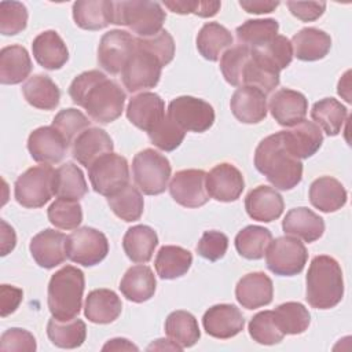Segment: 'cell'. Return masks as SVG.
I'll list each match as a JSON object with an SVG mask.
<instances>
[{
  "label": "cell",
  "mask_w": 352,
  "mask_h": 352,
  "mask_svg": "<svg viewBox=\"0 0 352 352\" xmlns=\"http://www.w3.org/2000/svg\"><path fill=\"white\" fill-rule=\"evenodd\" d=\"M314 122L329 136H336L341 132L348 117V109L334 98H324L314 103L311 109Z\"/></svg>",
  "instance_id": "obj_42"
},
{
  "label": "cell",
  "mask_w": 352,
  "mask_h": 352,
  "mask_svg": "<svg viewBox=\"0 0 352 352\" xmlns=\"http://www.w3.org/2000/svg\"><path fill=\"white\" fill-rule=\"evenodd\" d=\"M274 316L279 330L285 336L301 334L308 329L311 323V315L308 309L301 302L296 301H287L278 305L274 311Z\"/></svg>",
  "instance_id": "obj_46"
},
{
  "label": "cell",
  "mask_w": 352,
  "mask_h": 352,
  "mask_svg": "<svg viewBox=\"0 0 352 352\" xmlns=\"http://www.w3.org/2000/svg\"><path fill=\"white\" fill-rule=\"evenodd\" d=\"M230 107L243 124H258L267 117V95L254 87H239L232 94Z\"/></svg>",
  "instance_id": "obj_24"
},
{
  "label": "cell",
  "mask_w": 352,
  "mask_h": 352,
  "mask_svg": "<svg viewBox=\"0 0 352 352\" xmlns=\"http://www.w3.org/2000/svg\"><path fill=\"white\" fill-rule=\"evenodd\" d=\"M151 143L162 151L176 150L184 140L186 131L182 129L175 121L165 116L148 133Z\"/></svg>",
  "instance_id": "obj_51"
},
{
  "label": "cell",
  "mask_w": 352,
  "mask_h": 352,
  "mask_svg": "<svg viewBox=\"0 0 352 352\" xmlns=\"http://www.w3.org/2000/svg\"><path fill=\"white\" fill-rule=\"evenodd\" d=\"M227 249H228L227 235L216 230L205 231L197 245V253L209 261H217L223 258Z\"/></svg>",
  "instance_id": "obj_55"
},
{
  "label": "cell",
  "mask_w": 352,
  "mask_h": 352,
  "mask_svg": "<svg viewBox=\"0 0 352 352\" xmlns=\"http://www.w3.org/2000/svg\"><path fill=\"white\" fill-rule=\"evenodd\" d=\"M252 48L246 45H235L228 48L220 58V70L224 80L232 85L239 87V76L241 70L249 58Z\"/></svg>",
  "instance_id": "obj_54"
},
{
  "label": "cell",
  "mask_w": 352,
  "mask_h": 352,
  "mask_svg": "<svg viewBox=\"0 0 352 352\" xmlns=\"http://www.w3.org/2000/svg\"><path fill=\"white\" fill-rule=\"evenodd\" d=\"M28 10L19 1L0 3V33L3 36H14L26 29Z\"/></svg>",
  "instance_id": "obj_52"
},
{
  "label": "cell",
  "mask_w": 352,
  "mask_h": 352,
  "mask_svg": "<svg viewBox=\"0 0 352 352\" xmlns=\"http://www.w3.org/2000/svg\"><path fill=\"white\" fill-rule=\"evenodd\" d=\"M170 197L184 208H199L209 201L206 172L202 169H183L175 173L169 183Z\"/></svg>",
  "instance_id": "obj_14"
},
{
  "label": "cell",
  "mask_w": 352,
  "mask_h": 352,
  "mask_svg": "<svg viewBox=\"0 0 352 352\" xmlns=\"http://www.w3.org/2000/svg\"><path fill=\"white\" fill-rule=\"evenodd\" d=\"M279 1L272 0H241L239 6L249 14H268L275 11Z\"/></svg>",
  "instance_id": "obj_60"
},
{
  "label": "cell",
  "mask_w": 352,
  "mask_h": 352,
  "mask_svg": "<svg viewBox=\"0 0 352 352\" xmlns=\"http://www.w3.org/2000/svg\"><path fill=\"white\" fill-rule=\"evenodd\" d=\"M282 230L286 235L302 239L304 242H315L324 232L323 219L305 206L290 209L282 220Z\"/></svg>",
  "instance_id": "obj_26"
},
{
  "label": "cell",
  "mask_w": 352,
  "mask_h": 352,
  "mask_svg": "<svg viewBox=\"0 0 352 352\" xmlns=\"http://www.w3.org/2000/svg\"><path fill=\"white\" fill-rule=\"evenodd\" d=\"M308 260L305 245L290 235L271 241L265 250L267 268L279 276H293L300 274Z\"/></svg>",
  "instance_id": "obj_8"
},
{
  "label": "cell",
  "mask_w": 352,
  "mask_h": 352,
  "mask_svg": "<svg viewBox=\"0 0 352 352\" xmlns=\"http://www.w3.org/2000/svg\"><path fill=\"white\" fill-rule=\"evenodd\" d=\"M165 333L170 341L183 349L195 345L201 337L195 316L191 312L183 309L173 311L168 315L165 319Z\"/></svg>",
  "instance_id": "obj_37"
},
{
  "label": "cell",
  "mask_w": 352,
  "mask_h": 352,
  "mask_svg": "<svg viewBox=\"0 0 352 352\" xmlns=\"http://www.w3.org/2000/svg\"><path fill=\"white\" fill-rule=\"evenodd\" d=\"M279 30V23L272 19H248L236 28V38L241 45L258 48L272 40Z\"/></svg>",
  "instance_id": "obj_45"
},
{
  "label": "cell",
  "mask_w": 352,
  "mask_h": 352,
  "mask_svg": "<svg viewBox=\"0 0 352 352\" xmlns=\"http://www.w3.org/2000/svg\"><path fill=\"white\" fill-rule=\"evenodd\" d=\"M349 74H351V72L348 70V72L341 77V80L338 81V89H337L338 95L342 96L348 103L352 102L351 94H349V91H351V88H349V87H351V84H349Z\"/></svg>",
  "instance_id": "obj_63"
},
{
  "label": "cell",
  "mask_w": 352,
  "mask_h": 352,
  "mask_svg": "<svg viewBox=\"0 0 352 352\" xmlns=\"http://www.w3.org/2000/svg\"><path fill=\"white\" fill-rule=\"evenodd\" d=\"M165 117V103L154 92H140L132 96L126 106V118L136 128L150 132Z\"/></svg>",
  "instance_id": "obj_20"
},
{
  "label": "cell",
  "mask_w": 352,
  "mask_h": 352,
  "mask_svg": "<svg viewBox=\"0 0 352 352\" xmlns=\"http://www.w3.org/2000/svg\"><path fill=\"white\" fill-rule=\"evenodd\" d=\"M88 192L82 170L73 162H66L55 169L54 195L58 198L78 201Z\"/></svg>",
  "instance_id": "obj_40"
},
{
  "label": "cell",
  "mask_w": 352,
  "mask_h": 352,
  "mask_svg": "<svg viewBox=\"0 0 352 352\" xmlns=\"http://www.w3.org/2000/svg\"><path fill=\"white\" fill-rule=\"evenodd\" d=\"M249 334L253 341L261 345H275L285 337L275 322L274 311H261L256 314L249 322Z\"/></svg>",
  "instance_id": "obj_49"
},
{
  "label": "cell",
  "mask_w": 352,
  "mask_h": 352,
  "mask_svg": "<svg viewBox=\"0 0 352 352\" xmlns=\"http://www.w3.org/2000/svg\"><path fill=\"white\" fill-rule=\"evenodd\" d=\"M173 349V351H182L183 348L179 346L177 344H175L173 341L170 340H165V344H164V338H160V340H155V342H153L151 345H148V351L151 349Z\"/></svg>",
  "instance_id": "obj_64"
},
{
  "label": "cell",
  "mask_w": 352,
  "mask_h": 352,
  "mask_svg": "<svg viewBox=\"0 0 352 352\" xmlns=\"http://www.w3.org/2000/svg\"><path fill=\"white\" fill-rule=\"evenodd\" d=\"M36 348L37 345L34 336L25 329L11 327L6 330L0 337V351L3 352H34Z\"/></svg>",
  "instance_id": "obj_57"
},
{
  "label": "cell",
  "mask_w": 352,
  "mask_h": 352,
  "mask_svg": "<svg viewBox=\"0 0 352 352\" xmlns=\"http://www.w3.org/2000/svg\"><path fill=\"white\" fill-rule=\"evenodd\" d=\"M102 351H139V348L126 338H111L102 346Z\"/></svg>",
  "instance_id": "obj_62"
},
{
  "label": "cell",
  "mask_w": 352,
  "mask_h": 352,
  "mask_svg": "<svg viewBox=\"0 0 352 352\" xmlns=\"http://www.w3.org/2000/svg\"><path fill=\"white\" fill-rule=\"evenodd\" d=\"M162 4L175 14H180V15L194 14L202 18L214 16L221 7L220 1H202V0H168V1H164Z\"/></svg>",
  "instance_id": "obj_56"
},
{
  "label": "cell",
  "mask_w": 352,
  "mask_h": 352,
  "mask_svg": "<svg viewBox=\"0 0 352 352\" xmlns=\"http://www.w3.org/2000/svg\"><path fill=\"white\" fill-rule=\"evenodd\" d=\"M85 278L80 268L65 265L58 270L48 283V308L52 318L70 320L77 318L82 305Z\"/></svg>",
  "instance_id": "obj_4"
},
{
  "label": "cell",
  "mask_w": 352,
  "mask_h": 352,
  "mask_svg": "<svg viewBox=\"0 0 352 352\" xmlns=\"http://www.w3.org/2000/svg\"><path fill=\"white\" fill-rule=\"evenodd\" d=\"M32 59L26 48L18 44L8 45L0 51V82L7 85L19 84L32 72Z\"/></svg>",
  "instance_id": "obj_32"
},
{
  "label": "cell",
  "mask_w": 352,
  "mask_h": 352,
  "mask_svg": "<svg viewBox=\"0 0 352 352\" xmlns=\"http://www.w3.org/2000/svg\"><path fill=\"white\" fill-rule=\"evenodd\" d=\"M162 66L158 59L143 48H135L121 72V80L128 92L154 88L161 78Z\"/></svg>",
  "instance_id": "obj_12"
},
{
  "label": "cell",
  "mask_w": 352,
  "mask_h": 352,
  "mask_svg": "<svg viewBox=\"0 0 352 352\" xmlns=\"http://www.w3.org/2000/svg\"><path fill=\"white\" fill-rule=\"evenodd\" d=\"M253 54L260 58L265 65L272 67L275 72L286 69L293 59L292 43L287 37L276 34L272 40L258 48H252Z\"/></svg>",
  "instance_id": "obj_47"
},
{
  "label": "cell",
  "mask_w": 352,
  "mask_h": 352,
  "mask_svg": "<svg viewBox=\"0 0 352 352\" xmlns=\"http://www.w3.org/2000/svg\"><path fill=\"white\" fill-rule=\"evenodd\" d=\"M286 6L292 15L302 22L316 21L326 10L324 1H287Z\"/></svg>",
  "instance_id": "obj_58"
},
{
  "label": "cell",
  "mask_w": 352,
  "mask_h": 352,
  "mask_svg": "<svg viewBox=\"0 0 352 352\" xmlns=\"http://www.w3.org/2000/svg\"><path fill=\"white\" fill-rule=\"evenodd\" d=\"M67 142L51 125L34 129L28 138V150L30 157L40 164L52 165L63 160L67 151Z\"/></svg>",
  "instance_id": "obj_16"
},
{
  "label": "cell",
  "mask_w": 352,
  "mask_h": 352,
  "mask_svg": "<svg viewBox=\"0 0 352 352\" xmlns=\"http://www.w3.org/2000/svg\"><path fill=\"white\" fill-rule=\"evenodd\" d=\"M243 188V176L232 164H217L209 170V173H206L208 194L216 201L234 202L241 197Z\"/></svg>",
  "instance_id": "obj_15"
},
{
  "label": "cell",
  "mask_w": 352,
  "mask_h": 352,
  "mask_svg": "<svg viewBox=\"0 0 352 352\" xmlns=\"http://www.w3.org/2000/svg\"><path fill=\"white\" fill-rule=\"evenodd\" d=\"M26 102L40 110H54L59 104L60 91L58 85L45 74H34L22 85Z\"/></svg>",
  "instance_id": "obj_36"
},
{
  "label": "cell",
  "mask_w": 352,
  "mask_h": 352,
  "mask_svg": "<svg viewBox=\"0 0 352 352\" xmlns=\"http://www.w3.org/2000/svg\"><path fill=\"white\" fill-rule=\"evenodd\" d=\"M47 216L59 230H76L82 221V209L78 201L58 198L50 205Z\"/></svg>",
  "instance_id": "obj_48"
},
{
  "label": "cell",
  "mask_w": 352,
  "mask_h": 352,
  "mask_svg": "<svg viewBox=\"0 0 352 352\" xmlns=\"http://www.w3.org/2000/svg\"><path fill=\"white\" fill-rule=\"evenodd\" d=\"M305 300L312 308L330 309L344 296V278L338 261L320 254L312 258L305 278Z\"/></svg>",
  "instance_id": "obj_3"
},
{
  "label": "cell",
  "mask_w": 352,
  "mask_h": 352,
  "mask_svg": "<svg viewBox=\"0 0 352 352\" xmlns=\"http://www.w3.org/2000/svg\"><path fill=\"white\" fill-rule=\"evenodd\" d=\"M88 177L95 192L110 197L129 184V166L125 157L109 153L88 168Z\"/></svg>",
  "instance_id": "obj_9"
},
{
  "label": "cell",
  "mask_w": 352,
  "mask_h": 352,
  "mask_svg": "<svg viewBox=\"0 0 352 352\" xmlns=\"http://www.w3.org/2000/svg\"><path fill=\"white\" fill-rule=\"evenodd\" d=\"M166 116L186 132L202 133L214 122L213 107L208 102L188 95L172 99Z\"/></svg>",
  "instance_id": "obj_11"
},
{
  "label": "cell",
  "mask_w": 352,
  "mask_h": 352,
  "mask_svg": "<svg viewBox=\"0 0 352 352\" xmlns=\"http://www.w3.org/2000/svg\"><path fill=\"white\" fill-rule=\"evenodd\" d=\"M69 95L74 104L99 124L116 121L122 114L126 99L122 88L99 70L78 74L69 87Z\"/></svg>",
  "instance_id": "obj_1"
},
{
  "label": "cell",
  "mask_w": 352,
  "mask_h": 352,
  "mask_svg": "<svg viewBox=\"0 0 352 352\" xmlns=\"http://www.w3.org/2000/svg\"><path fill=\"white\" fill-rule=\"evenodd\" d=\"M158 245L157 232L144 224H138L126 230L122 238V248L128 258L138 264L151 260Z\"/></svg>",
  "instance_id": "obj_33"
},
{
  "label": "cell",
  "mask_w": 352,
  "mask_h": 352,
  "mask_svg": "<svg viewBox=\"0 0 352 352\" xmlns=\"http://www.w3.org/2000/svg\"><path fill=\"white\" fill-rule=\"evenodd\" d=\"M293 55L304 62L323 59L331 48V37L316 28H304L292 37Z\"/></svg>",
  "instance_id": "obj_30"
},
{
  "label": "cell",
  "mask_w": 352,
  "mask_h": 352,
  "mask_svg": "<svg viewBox=\"0 0 352 352\" xmlns=\"http://www.w3.org/2000/svg\"><path fill=\"white\" fill-rule=\"evenodd\" d=\"M47 336L54 345L63 349H74L84 344L87 338V326L84 320L78 318L70 320L51 318L47 323Z\"/></svg>",
  "instance_id": "obj_41"
},
{
  "label": "cell",
  "mask_w": 352,
  "mask_h": 352,
  "mask_svg": "<svg viewBox=\"0 0 352 352\" xmlns=\"http://www.w3.org/2000/svg\"><path fill=\"white\" fill-rule=\"evenodd\" d=\"M170 172L169 160L154 148H144L132 160L133 182L146 195L162 194L168 187Z\"/></svg>",
  "instance_id": "obj_6"
},
{
  "label": "cell",
  "mask_w": 352,
  "mask_h": 352,
  "mask_svg": "<svg viewBox=\"0 0 352 352\" xmlns=\"http://www.w3.org/2000/svg\"><path fill=\"white\" fill-rule=\"evenodd\" d=\"M122 311L121 298L110 289H95L88 293L84 305L85 318L96 324L114 322Z\"/></svg>",
  "instance_id": "obj_29"
},
{
  "label": "cell",
  "mask_w": 352,
  "mask_h": 352,
  "mask_svg": "<svg viewBox=\"0 0 352 352\" xmlns=\"http://www.w3.org/2000/svg\"><path fill=\"white\" fill-rule=\"evenodd\" d=\"M67 258L84 267L99 264L109 253V241L106 235L92 227L76 228L67 235Z\"/></svg>",
  "instance_id": "obj_10"
},
{
  "label": "cell",
  "mask_w": 352,
  "mask_h": 352,
  "mask_svg": "<svg viewBox=\"0 0 352 352\" xmlns=\"http://www.w3.org/2000/svg\"><path fill=\"white\" fill-rule=\"evenodd\" d=\"M107 204L117 217L128 223L139 220L143 214V195L132 184H126L116 194L107 197Z\"/></svg>",
  "instance_id": "obj_44"
},
{
  "label": "cell",
  "mask_w": 352,
  "mask_h": 352,
  "mask_svg": "<svg viewBox=\"0 0 352 352\" xmlns=\"http://www.w3.org/2000/svg\"><path fill=\"white\" fill-rule=\"evenodd\" d=\"M254 166L278 190L286 191L300 184L302 162L286 147L282 131L264 138L254 150Z\"/></svg>",
  "instance_id": "obj_2"
},
{
  "label": "cell",
  "mask_w": 352,
  "mask_h": 352,
  "mask_svg": "<svg viewBox=\"0 0 352 352\" xmlns=\"http://www.w3.org/2000/svg\"><path fill=\"white\" fill-rule=\"evenodd\" d=\"M192 264V254L182 248L175 245L162 246L154 260V267L157 275L161 279H176L183 276Z\"/></svg>",
  "instance_id": "obj_38"
},
{
  "label": "cell",
  "mask_w": 352,
  "mask_h": 352,
  "mask_svg": "<svg viewBox=\"0 0 352 352\" xmlns=\"http://www.w3.org/2000/svg\"><path fill=\"white\" fill-rule=\"evenodd\" d=\"M157 287L155 276L148 265H132L124 274L120 282V290L124 297L132 302H144L150 300Z\"/></svg>",
  "instance_id": "obj_31"
},
{
  "label": "cell",
  "mask_w": 352,
  "mask_h": 352,
  "mask_svg": "<svg viewBox=\"0 0 352 352\" xmlns=\"http://www.w3.org/2000/svg\"><path fill=\"white\" fill-rule=\"evenodd\" d=\"M268 110L279 125L293 126L305 120L308 111V100L298 91L282 88L270 98Z\"/></svg>",
  "instance_id": "obj_19"
},
{
  "label": "cell",
  "mask_w": 352,
  "mask_h": 352,
  "mask_svg": "<svg viewBox=\"0 0 352 352\" xmlns=\"http://www.w3.org/2000/svg\"><path fill=\"white\" fill-rule=\"evenodd\" d=\"M1 224V256L8 254L16 243V235L11 226H8L4 220L0 221Z\"/></svg>",
  "instance_id": "obj_61"
},
{
  "label": "cell",
  "mask_w": 352,
  "mask_h": 352,
  "mask_svg": "<svg viewBox=\"0 0 352 352\" xmlns=\"http://www.w3.org/2000/svg\"><path fill=\"white\" fill-rule=\"evenodd\" d=\"M33 56L47 70H58L69 60V51L62 37L55 30H45L32 43Z\"/></svg>",
  "instance_id": "obj_27"
},
{
  "label": "cell",
  "mask_w": 352,
  "mask_h": 352,
  "mask_svg": "<svg viewBox=\"0 0 352 352\" xmlns=\"http://www.w3.org/2000/svg\"><path fill=\"white\" fill-rule=\"evenodd\" d=\"M136 45L154 55L161 66H166L175 56V41L170 33L165 29L150 37H138Z\"/></svg>",
  "instance_id": "obj_53"
},
{
  "label": "cell",
  "mask_w": 352,
  "mask_h": 352,
  "mask_svg": "<svg viewBox=\"0 0 352 352\" xmlns=\"http://www.w3.org/2000/svg\"><path fill=\"white\" fill-rule=\"evenodd\" d=\"M279 73L265 65L252 51L241 70L239 87H254L267 95L279 85Z\"/></svg>",
  "instance_id": "obj_39"
},
{
  "label": "cell",
  "mask_w": 352,
  "mask_h": 352,
  "mask_svg": "<svg viewBox=\"0 0 352 352\" xmlns=\"http://www.w3.org/2000/svg\"><path fill=\"white\" fill-rule=\"evenodd\" d=\"M113 1L78 0L73 4V19L84 30H100L111 23Z\"/></svg>",
  "instance_id": "obj_34"
},
{
  "label": "cell",
  "mask_w": 352,
  "mask_h": 352,
  "mask_svg": "<svg viewBox=\"0 0 352 352\" xmlns=\"http://www.w3.org/2000/svg\"><path fill=\"white\" fill-rule=\"evenodd\" d=\"M205 331L219 340L235 337L243 330L245 319L239 308L232 304H216L202 316Z\"/></svg>",
  "instance_id": "obj_18"
},
{
  "label": "cell",
  "mask_w": 352,
  "mask_h": 352,
  "mask_svg": "<svg viewBox=\"0 0 352 352\" xmlns=\"http://www.w3.org/2000/svg\"><path fill=\"white\" fill-rule=\"evenodd\" d=\"M166 12L157 1H113V25L126 26L138 37H150L162 30Z\"/></svg>",
  "instance_id": "obj_5"
},
{
  "label": "cell",
  "mask_w": 352,
  "mask_h": 352,
  "mask_svg": "<svg viewBox=\"0 0 352 352\" xmlns=\"http://www.w3.org/2000/svg\"><path fill=\"white\" fill-rule=\"evenodd\" d=\"M113 140L104 129L89 126L74 139L72 155L78 164L89 168L102 155L113 153Z\"/></svg>",
  "instance_id": "obj_21"
},
{
  "label": "cell",
  "mask_w": 352,
  "mask_h": 352,
  "mask_svg": "<svg viewBox=\"0 0 352 352\" xmlns=\"http://www.w3.org/2000/svg\"><path fill=\"white\" fill-rule=\"evenodd\" d=\"M272 241V234L261 226H248L235 236L236 252L248 260H260L264 257L268 245Z\"/></svg>",
  "instance_id": "obj_43"
},
{
  "label": "cell",
  "mask_w": 352,
  "mask_h": 352,
  "mask_svg": "<svg viewBox=\"0 0 352 352\" xmlns=\"http://www.w3.org/2000/svg\"><path fill=\"white\" fill-rule=\"evenodd\" d=\"M23 297V292L19 287L1 285L0 286V315L6 318L16 311Z\"/></svg>",
  "instance_id": "obj_59"
},
{
  "label": "cell",
  "mask_w": 352,
  "mask_h": 352,
  "mask_svg": "<svg viewBox=\"0 0 352 352\" xmlns=\"http://www.w3.org/2000/svg\"><path fill=\"white\" fill-rule=\"evenodd\" d=\"M55 169L51 165H37L26 169L15 182L14 195L19 205L29 209L44 206L54 195Z\"/></svg>",
  "instance_id": "obj_7"
},
{
  "label": "cell",
  "mask_w": 352,
  "mask_h": 352,
  "mask_svg": "<svg viewBox=\"0 0 352 352\" xmlns=\"http://www.w3.org/2000/svg\"><path fill=\"white\" fill-rule=\"evenodd\" d=\"M136 48V38L126 30L106 32L98 45V63L110 74L122 72Z\"/></svg>",
  "instance_id": "obj_13"
},
{
  "label": "cell",
  "mask_w": 352,
  "mask_h": 352,
  "mask_svg": "<svg viewBox=\"0 0 352 352\" xmlns=\"http://www.w3.org/2000/svg\"><path fill=\"white\" fill-rule=\"evenodd\" d=\"M309 202L314 208L324 213L337 212L348 199L345 187L331 176H320L309 186Z\"/></svg>",
  "instance_id": "obj_28"
},
{
  "label": "cell",
  "mask_w": 352,
  "mask_h": 352,
  "mask_svg": "<svg viewBox=\"0 0 352 352\" xmlns=\"http://www.w3.org/2000/svg\"><path fill=\"white\" fill-rule=\"evenodd\" d=\"M89 118L77 109H63L52 120V126L65 138L67 144L73 143L74 139L89 128Z\"/></svg>",
  "instance_id": "obj_50"
},
{
  "label": "cell",
  "mask_w": 352,
  "mask_h": 352,
  "mask_svg": "<svg viewBox=\"0 0 352 352\" xmlns=\"http://www.w3.org/2000/svg\"><path fill=\"white\" fill-rule=\"evenodd\" d=\"M232 43L231 32L219 22H206L197 34V50L210 62L219 60Z\"/></svg>",
  "instance_id": "obj_35"
},
{
  "label": "cell",
  "mask_w": 352,
  "mask_h": 352,
  "mask_svg": "<svg viewBox=\"0 0 352 352\" xmlns=\"http://www.w3.org/2000/svg\"><path fill=\"white\" fill-rule=\"evenodd\" d=\"M286 147L298 160L312 157L323 143L322 129L308 120H302L298 124L290 126V129L282 131Z\"/></svg>",
  "instance_id": "obj_25"
},
{
  "label": "cell",
  "mask_w": 352,
  "mask_h": 352,
  "mask_svg": "<svg viewBox=\"0 0 352 352\" xmlns=\"http://www.w3.org/2000/svg\"><path fill=\"white\" fill-rule=\"evenodd\" d=\"M236 301L246 309H256L268 305L274 297V285L271 278L261 272H249L243 275L235 286Z\"/></svg>",
  "instance_id": "obj_22"
},
{
  "label": "cell",
  "mask_w": 352,
  "mask_h": 352,
  "mask_svg": "<svg viewBox=\"0 0 352 352\" xmlns=\"http://www.w3.org/2000/svg\"><path fill=\"white\" fill-rule=\"evenodd\" d=\"M66 241L67 236L63 232L45 228L32 238L29 250L41 268L51 270L67 258Z\"/></svg>",
  "instance_id": "obj_17"
},
{
  "label": "cell",
  "mask_w": 352,
  "mask_h": 352,
  "mask_svg": "<svg viewBox=\"0 0 352 352\" xmlns=\"http://www.w3.org/2000/svg\"><path fill=\"white\" fill-rule=\"evenodd\" d=\"M245 209L250 219L271 223L280 217L285 209L282 195L272 187L257 186L245 198Z\"/></svg>",
  "instance_id": "obj_23"
}]
</instances>
